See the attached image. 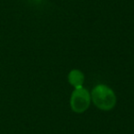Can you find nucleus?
Returning a JSON list of instances; mask_svg holds the SVG:
<instances>
[{
    "instance_id": "f257e3e1",
    "label": "nucleus",
    "mask_w": 134,
    "mask_h": 134,
    "mask_svg": "<svg viewBox=\"0 0 134 134\" xmlns=\"http://www.w3.org/2000/svg\"><path fill=\"white\" fill-rule=\"evenodd\" d=\"M91 100L97 108L109 111L117 104V96L111 87L105 84H98L91 91Z\"/></svg>"
},
{
    "instance_id": "f03ea898",
    "label": "nucleus",
    "mask_w": 134,
    "mask_h": 134,
    "mask_svg": "<svg viewBox=\"0 0 134 134\" xmlns=\"http://www.w3.org/2000/svg\"><path fill=\"white\" fill-rule=\"evenodd\" d=\"M91 104V94L86 87L75 88L70 97V107L75 113L82 114L88 109Z\"/></svg>"
},
{
    "instance_id": "7ed1b4c3",
    "label": "nucleus",
    "mask_w": 134,
    "mask_h": 134,
    "mask_svg": "<svg viewBox=\"0 0 134 134\" xmlns=\"http://www.w3.org/2000/svg\"><path fill=\"white\" fill-rule=\"evenodd\" d=\"M68 82L75 88L84 86L85 75L82 71L78 69H73L68 74Z\"/></svg>"
},
{
    "instance_id": "20e7f679",
    "label": "nucleus",
    "mask_w": 134,
    "mask_h": 134,
    "mask_svg": "<svg viewBox=\"0 0 134 134\" xmlns=\"http://www.w3.org/2000/svg\"><path fill=\"white\" fill-rule=\"evenodd\" d=\"M35 1H40V0H35Z\"/></svg>"
}]
</instances>
